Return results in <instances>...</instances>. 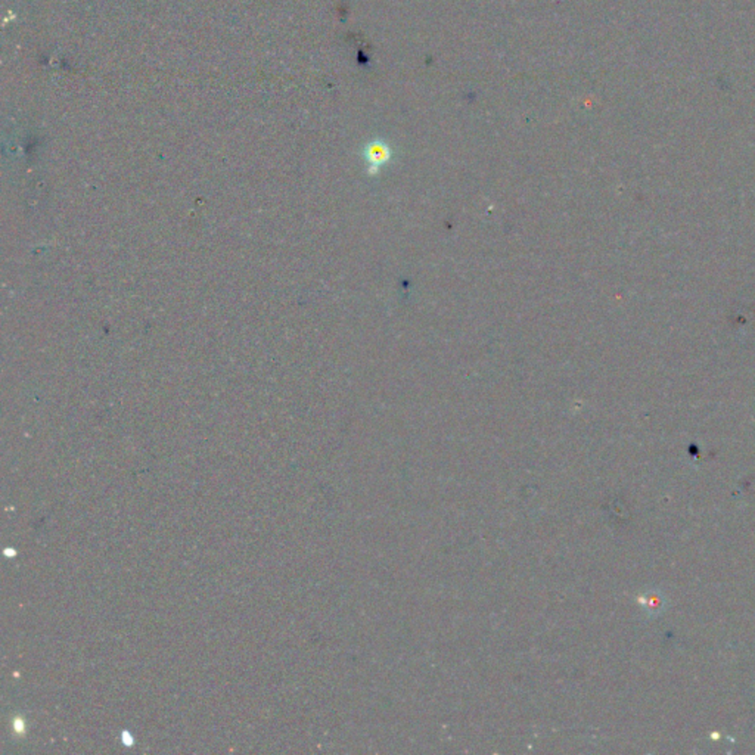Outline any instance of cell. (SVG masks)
Segmentation results:
<instances>
[{
  "label": "cell",
  "mask_w": 755,
  "mask_h": 755,
  "mask_svg": "<svg viewBox=\"0 0 755 755\" xmlns=\"http://www.w3.org/2000/svg\"><path fill=\"white\" fill-rule=\"evenodd\" d=\"M363 157H365L368 163V171L369 174L380 173V170L388 164V161L393 157L391 148L384 141H372L365 146L363 151Z\"/></svg>",
  "instance_id": "1"
}]
</instances>
